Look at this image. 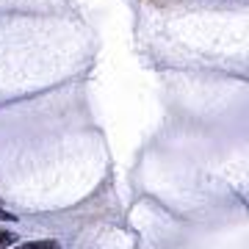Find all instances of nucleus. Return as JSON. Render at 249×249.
<instances>
[{
  "label": "nucleus",
  "mask_w": 249,
  "mask_h": 249,
  "mask_svg": "<svg viewBox=\"0 0 249 249\" xmlns=\"http://www.w3.org/2000/svg\"><path fill=\"white\" fill-rule=\"evenodd\" d=\"M17 249H58L55 241H28V244H19Z\"/></svg>",
  "instance_id": "1"
},
{
  "label": "nucleus",
  "mask_w": 249,
  "mask_h": 249,
  "mask_svg": "<svg viewBox=\"0 0 249 249\" xmlns=\"http://www.w3.org/2000/svg\"><path fill=\"white\" fill-rule=\"evenodd\" d=\"M14 244V232H6V230H0V249H6Z\"/></svg>",
  "instance_id": "2"
},
{
  "label": "nucleus",
  "mask_w": 249,
  "mask_h": 249,
  "mask_svg": "<svg viewBox=\"0 0 249 249\" xmlns=\"http://www.w3.org/2000/svg\"><path fill=\"white\" fill-rule=\"evenodd\" d=\"M0 219H11V216H9V213H3V211H0Z\"/></svg>",
  "instance_id": "3"
}]
</instances>
